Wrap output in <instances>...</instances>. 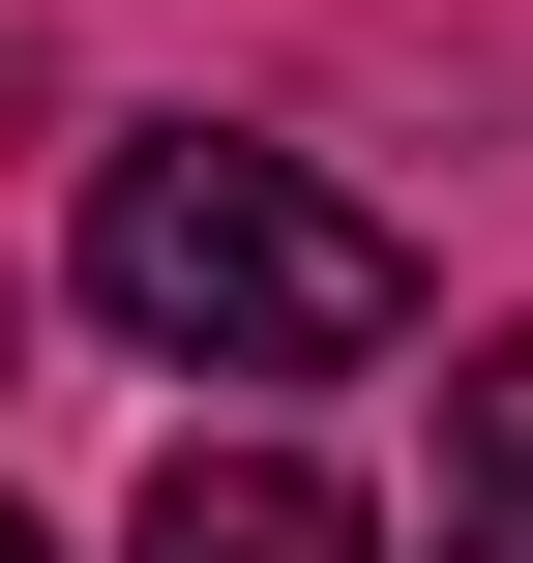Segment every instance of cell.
Listing matches in <instances>:
<instances>
[{
    "mask_svg": "<svg viewBox=\"0 0 533 563\" xmlns=\"http://www.w3.org/2000/svg\"><path fill=\"white\" fill-rule=\"evenodd\" d=\"M89 327L119 356H208V386H356L415 327V238L356 178H297V148L148 119V148H89Z\"/></svg>",
    "mask_w": 533,
    "mask_h": 563,
    "instance_id": "cell-1",
    "label": "cell"
},
{
    "mask_svg": "<svg viewBox=\"0 0 533 563\" xmlns=\"http://www.w3.org/2000/svg\"><path fill=\"white\" fill-rule=\"evenodd\" d=\"M119 563H386V534H356V505H326L297 445H178V475H148V534H119Z\"/></svg>",
    "mask_w": 533,
    "mask_h": 563,
    "instance_id": "cell-2",
    "label": "cell"
},
{
    "mask_svg": "<svg viewBox=\"0 0 533 563\" xmlns=\"http://www.w3.org/2000/svg\"><path fill=\"white\" fill-rule=\"evenodd\" d=\"M445 534H475V563H533V327L445 386Z\"/></svg>",
    "mask_w": 533,
    "mask_h": 563,
    "instance_id": "cell-3",
    "label": "cell"
},
{
    "mask_svg": "<svg viewBox=\"0 0 533 563\" xmlns=\"http://www.w3.org/2000/svg\"><path fill=\"white\" fill-rule=\"evenodd\" d=\"M0 563H59V534H30V505H0Z\"/></svg>",
    "mask_w": 533,
    "mask_h": 563,
    "instance_id": "cell-4",
    "label": "cell"
},
{
    "mask_svg": "<svg viewBox=\"0 0 533 563\" xmlns=\"http://www.w3.org/2000/svg\"><path fill=\"white\" fill-rule=\"evenodd\" d=\"M445 563H475V534H445Z\"/></svg>",
    "mask_w": 533,
    "mask_h": 563,
    "instance_id": "cell-5",
    "label": "cell"
}]
</instances>
